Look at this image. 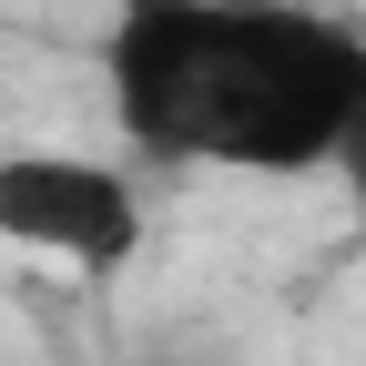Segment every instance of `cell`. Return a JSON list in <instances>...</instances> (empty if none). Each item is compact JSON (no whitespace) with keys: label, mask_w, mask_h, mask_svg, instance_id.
<instances>
[{"label":"cell","mask_w":366,"mask_h":366,"mask_svg":"<svg viewBox=\"0 0 366 366\" xmlns=\"http://www.w3.org/2000/svg\"><path fill=\"white\" fill-rule=\"evenodd\" d=\"M366 81V31L305 0H122L102 92L132 163L173 173H326Z\"/></svg>","instance_id":"6da1fadb"},{"label":"cell","mask_w":366,"mask_h":366,"mask_svg":"<svg viewBox=\"0 0 366 366\" xmlns=\"http://www.w3.org/2000/svg\"><path fill=\"white\" fill-rule=\"evenodd\" d=\"M0 244L71 274H122L143 254V183L112 153H0Z\"/></svg>","instance_id":"7a4b0ae2"},{"label":"cell","mask_w":366,"mask_h":366,"mask_svg":"<svg viewBox=\"0 0 366 366\" xmlns=\"http://www.w3.org/2000/svg\"><path fill=\"white\" fill-rule=\"evenodd\" d=\"M336 194H346V224H356V244H366V81H356V112H346V132H336Z\"/></svg>","instance_id":"3957f363"},{"label":"cell","mask_w":366,"mask_h":366,"mask_svg":"<svg viewBox=\"0 0 366 366\" xmlns=\"http://www.w3.org/2000/svg\"><path fill=\"white\" fill-rule=\"evenodd\" d=\"M305 11H356V0H305Z\"/></svg>","instance_id":"277c9868"}]
</instances>
